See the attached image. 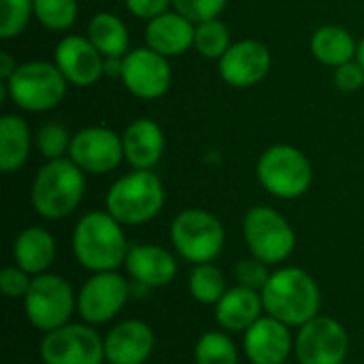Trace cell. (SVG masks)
Masks as SVG:
<instances>
[{"label":"cell","mask_w":364,"mask_h":364,"mask_svg":"<svg viewBox=\"0 0 364 364\" xmlns=\"http://www.w3.org/2000/svg\"><path fill=\"white\" fill-rule=\"evenodd\" d=\"M32 134L23 117L4 113L0 117V168L11 175L17 173L30 158Z\"/></svg>","instance_id":"d4e9b609"},{"label":"cell","mask_w":364,"mask_h":364,"mask_svg":"<svg viewBox=\"0 0 364 364\" xmlns=\"http://www.w3.org/2000/svg\"><path fill=\"white\" fill-rule=\"evenodd\" d=\"M32 275L28 271H23L21 267H17L15 262L4 267L0 271V292L6 299H21L28 294L30 286H32Z\"/></svg>","instance_id":"e575fe53"},{"label":"cell","mask_w":364,"mask_h":364,"mask_svg":"<svg viewBox=\"0 0 364 364\" xmlns=\"http://www.w3.org/2000/svg\"><path fill=\"white\" fill-rule=\"evenodd\" d=\"M243 354L252 364L288 363L294 354L292 328L264 314L243 333Z\"/></svg>","instance_id":"e0dca14e"},{"label":"cell","mask_w":364,"mask_h":364,"mask_svg":"<svg viewBox=\"0 0 364 364\" xmlns=\"http://www.w3.org/2000/svg\"><path fill=\"white\" fill-rule=\"evenodd\" d=\"M124 2H126V9L134 17L145 19V21L171 11L173 6V0H124Z\"/></svg>","instance_id":"8d00e7d4"},{"label":"cell","mask_w":364,"mask_h":364,"mask_svg":"<svg viewBox=\"0 0 364 364\" xmlns=\"http://www.w3.org/2000/svg\"><path fill=\"white\" fill-rule=\"evenodd\" d=\"M196 364H239V348L226 331H207L194 346Z\"/></svg>","instance_id":"83f0119b"},{"label":"cell","mask_w":364,"mask_h":364,"mask_svg":"<svg viewBox=\"0 0 364 364\" xmlns=\"http://www.w3.org/2000/svg\"><path fill=\"white\" fill-rule=\"evenodd\" d=\"M243 239L250 256L269 267L284 264L296 247V232L292 224L273 207L256 205L243 218Z\"/></svg>","instance_id":"9c48e42d"},{"label":"cell","mask_w":364,"mask_h":364,"mask_svg":"<svg viewBox=\"0 0 364 364\" xmlns=\"http://www.w3.org/2000/svg\"><path fill=\"white\" fill-rule=\"evenodd\" d=\"M85 196V173L70 160H47L30 186V205L36 215L58 222L77 211Z\"/></svg>","instance_id":"3957f363"},{"label":"cell","mask_w":364,"mask_h":364,"mask_svg":"<svg viewBox=\"0 0 364 364\" xmlns=\"http://www.w3.org/2000/svg\"><path fill=\"white\" fill-rule=\"evenodd\" d=\"M132 299V284L119 271L90 273L77 292V316L90 326L115 320Z\"/></svg>","instance_id":"30bf717a"},{"label":"cell","mask_w":364,"mask_h":364,"mask_svg":"<svg viewBox=\"0 0 364 364\" xmlns=\"http://www.w3.org/2000/svg\"><path fill=\"white\" fill-rule=\"evenodd\" d=\"M226 290H228L226 275L222 273L220 267H215L213 262L192 267L188 277V292L198 305L215 307L218 301L226 294Z\"/></svg>","instance_id":"4316f807"},{"label":"cell","mask_w":364,"mask_h":364,"mask_svg":"<svg viewBox=\"0 0 364 364\" xmlns=\"http://www.w3.org/2000/svg\"><path fill=\"white\" fill-rule=\"evenodd\" d=\"M11 254H13V262L17 267H21L32 277H36V275L49 273V269L55 260L58 247H55L53 235L47 228L28 226L15 237Z\"/></svg>","instance_id":"603a6c76"},{"label":"cell","mask_w":364,"mask_h":364,"mask_svg":"<svg viewBox=\"0 0 364 364\" xmlns=\"http://www.w3.org/2000/svg\"><path fill=\"white\" fill-rule=\"evenodd\" d=\"M258 183L275 198L294 200L309 192L314 166L305 151L294 145L277 143L267 147L256 162Z\"/></svg>","instance_id":"8992f818"},{"label":"cell","mask_w":364,"mask_h":364,"mask_svg":"<svg viewBox=\"0 0 364 364\" xmlns=\"http://www.w3.org/2000/svg\"><path fill=\"white\" fill-rule=\"evenodd\" d=\"M36 21L51 32H66L79 17L77 0H34Z\"/></svg>","instance_id":"f546056e"},{"label":"cell","mask_w":364,"mask_h":364,"mask_svg":"<svg viewBox=\"0 0 364 364\" xmlns=\"http://www.w3.org/2000/svg\"><path fill=\"white\" fill-rule=\"evenodd\" d=\"M194 32L196 23L173 9L147 21L145 47L154 49L156 53L168 60L179 58L194 47Z\"/></svg>","instance_id":"44dd1931"},{"label":"cell","mask_w":364,"mask_h":364,"mask_svg":"<svg viewBox=\"0 0 364 364\" xmlns=\"http://www.w3.org/2000/svg\"><path fill=\"white\" fill-rule=\"evenodd\" d=\"M92 45L105 58H124L130 51V34L126 23L109 11H100L90 17L87 34Z\"/></svg>","instance_id":"484cf974"},{"label":"cell","mask_w":364,"mask_h":364,"mask_svg":"<svg viewBox=\"0 0 364 364\" xmlns=\"http://www.w3.org/2000/svg\"><path fill=\"white\" fill-rule=\"evenodd\" d=\"M156 350L154 328L136 318L117 322L105 335V363L145 364Z\"/></svg>","instance_id":"d6986e66"},{"label":"cell","mask_w":364,"mask_h":364,"mask_svg":"<svg viewBox=\"0 0 364 364\" xmlns=\"http://www.w3.org/2000/svg\"><path fill=\"white\" fill-rule=\"evenodd\" d=\"M356 60H358V64L364 68V36L363 41L358 43V51H356Z\"/></svg>","instance_id":"ab89813d"},{"label":"cell","mask_w":364,"mask_h":364,"mask_svg":"<svg viewBox=\"0 0 364 364\" xmlns=\"http://www.w3.org/2000/svg\"><path fill=\"white\" fill-rule=\"evenodd\" d=\"M34 15V0H0V38L19 36Z\"/></svg>","instance_id":"4dcf8cb0"},{"label":"cell","mask_w":364,"mask_h":364,"mask_svg":"<svg viewBox=\"0 0 364 364\" xmlns=\"http://www.w3.org/2000/svg\"><path fill=\"white\" fill-rule=\"evenodd\" d=\"M126 275L132 284L145 286L147 290L166 288L175 282L179 273L177 258L171 250L154 243H136L130 245L126 262Z\"/></svg>","instance_id":"ac0fdd59"},{"label":"cell","mask_w":364,"mask_h":364,"mask_svg":"<svg viewBox=\"0 0 364 364\" xmlns=\"http://www.w3.org/2000/svg\"><path fill=\"white\" fill-rule=\"evenodd\" d=\"M213 316L222 331L230 335H243L252 324H256L264 316L262 294L243 286H232L213 307Z\"/></svg>","instance_id":"7402d4cb"},{"label":"cell","mask_w":364,"mask_h":364,"mask_svg":"<svg viewBox=\"0 0 364 364\" xmlns=\"http://www.w3.org/2000/svg\"><path fill=\"white\" fill-rule=\"evenodd\" d=\"M260 294L264 314L290 328H301L322 309V290L314 275L301 267L275 269Z\"/></svg>","instance_id":"7a4b0ae2"},{"label":"cell","mask_w":364,"mask_h":364,"mask_svg":"<svg viewBox=\"0 0 364 364\" xmlns=\"http://www.w3.org/2000/svg\"><path fill=\"white\" fill-rule=\"evenodd\" d=\"M17 364H26V363H17Z\"/></svg>","instance_id":"b9f144b4"},{"label":"cell","mask_w":364,"mask_h":364,"mask_svg":"<svg viewBox=\"0 0 364 364\" xmlns=\"http://www.w3.org/2000/svg\"><path fill=\"white\" fill-rule=\"evenodd\" d=\"M124 58H105V75L107 77H122Z\"/></svg>","instance_id":"f35d334b"},{"label":"cell","mask_w":364,"mask_h":364,"mask_svg":"<svg viewBox=\"0 0 364 364\" xmlns=\"http://www.w3.org/2000/svg\"><path fill=\"white\" fill-rule=\"evenodd\" d=\"M43 364H105V337L85 322H68L45 333L38 346Z\"/></svg>","instance_id":"8fae6325"},{"label":"cell","mask_w":364,"mask_h":364,"mask_svg":"<svg viewBox=\"0 0 364 364\" xmlns=\"http://www.w3.org/2000/svg\"><path fill=\"white\" fill-rule=\"evenodd\" d=\"M226 4L228 0H173V9L194 23L220 17Z\"/></svg>","instance_id":"836d02e7"},{"label":"cell","mask_w":364,"mask_h":364,"mask_svg":"<svg viewBox=\"0 0 364 364\" xmlns=\"http://www.w3.org/2000/svg\"><path fill=\"white\" fill-rule=\"evenodd\" d=\"M284 364H299V363H290V360H288V363H284Z\"/></svg>","instance_id":"60d3db41"},{"label":"cell","mask_w":364,"mask_h":364,"mask_svg":"<svg viewBox=\"0 0 364 364\" xmlns=\"http://www.w3.org/2000/svg\"><path fill=\"white\" fill-rule=\"evenodd\" d=\"M333 83L339 92H358L364 87V68L358 60L346 62L337 68H333Z\"/></svg>","instance_id":"d590c367"},{"label":"cell","mask_w":364,"mask_h":364,"mask_svg":"<svg viewBox=\"0 0 364 364\" xmlns=\"http://www.w3.org/2000/svg\"><path fill=\"white\" fill-rule=\"evenodd\" d=\"M171 245L179 258L190 264L213 262L226 243V230L220 218L207 209H183L171 222Z\"/></svg>","instance_id":"52a82bcc"},{"label":"cell","mask_w":364,"mask_h":364,"mask_svg":"<svg viewBox=\"0 0 364 364\" xmlns=\"http://www.w3.org/2000/svg\"><path fill=\"white\" fill-rule=\"evenodd\" d=\"M166 203L162 179L154 171H130L115 179L105 196L109 211L122 226H143L160 215Z\"/></svg>","instance_id":"277c9868"},{"label":"cell","mask_w":364,"mask_h":364,"mask_svg":"<svg viewBox=\"0 0 364 364\" xmlns=\"http://www.w3.org/2000/svg\"><path fill=\"white\" fill-rule=\"evenodd\" d=\"M68 158L85 175H107L113 173L124 158L122 134L107 126H87L73 134Z\"/></svg>","instance_id":"4fadbf2b"},{"label":"cell","mask_w":364,"mask_h":364,"mask_svg":"<svg viewBox=\"0 0 364 364\" xmlns=\"http://www.w3.org/2000/svg\"><path fill=\"white\" fill-rule=\"evenodd\" d=\"M273 66V53L267 43L256 38H241L228 47L218 60L220 77L237 90H247L267 79Z\"/></svg>","instance_id":"9a60e30c"},{"label":"cell","mask_w":364,"mask_h":364,"mask_svg":"<svg viewBox=\"0 0 364 364\" xmlns=\"http://www.w3.org/2000/svg\"><path fill=\"white\" fill-rule=\"evenodd\" d=\"M21 303L28 324L43 335L68 324L77 314V292L58 273L36 275Z\"/></svg>","instance_id":"ba28073f"},{"label":"cell","mask_w":364,"mask_h":364,"mask_svg":"<svg viewBox=\"0 0 364 364\" xmlns=\"http://www.w3.org/2000/svg\"><path fill=\"white\" fill-rule=\"evenodd\" d=\"M73 256L87 273L119 271L130 243L124 226L109 211H90L73 228Z\"/></svg>","instance_id":"6da1fadb"},{"label":"cell","mask_w":364,"mask_h":364,"mask_svg":"<svg viewBox=\"0 0 364 364\" xmlns=\"http://www.w3.org/2000/svg\"><path fill=\"white\" fill-rule=\"evenodd\" d=\"M105 364H109V363H105Z\"/></svg>","instance_id":"7bdbcfd3"},{"label":"cell","mask_w":364,"mask_h":364,"mask_svg":"<svg viewBox=\"0 0 364 364\" xmlns=\"http://www.w3.org/2000/svg\"><path fill=\"white\" fill-rule=\"evenodd\" d=\"M309 49L320 64L337 68L346 62L356 60L358 43L348 28L337 23H326L311 34Z\"/></svg>","instance_id":"cb8c5ba5"},{"label":"cell","mask_w":364,"mask_h":364,"mask_svg":"<svg viewBox=\"0 0 364 364\" xmlns=\"http://www.w3.org/2000/svg\"><path fill=\"white\" fill-rule=\"evenodd\" d=\"M232 45L230 41V30L222 19H207L196 23V32H194V49L198 51V55L207 58V60H220L228 47Z\"/></svg>","instance_id":"f1b7e54d"},{"label":"cell","mask_w":364,"mask_h":364,"mask_svg":"<svg viewBox=\"0 0 364 364\" xmlns=\"http://www.w3.org/2000/svg\"><path fill=\"white\" fill-rule=\"evenodd\" d=\"M17 60H13V55L11 53H6V51H2L0 53V81L4 83V81H9L11 77H13V73L17 70Z\"/></svg>","instance_id":"74e56055"},{"label":"cell","mask_w":364,"mask_h":364,"mask_svg":"<svg viewBox=\"0 0 364 364\" xmlns=\"http://www.w3.org/2000/svg\"><path fill=\"white\" fill-rule=\"evenodd\" d=\"M53 62L70 85L90 87L105 75V55L87 36L66 34L53 51Z\"/></svg>","instance_id":"2e32d148"},{"label":"cell","mask_w":364,"mask_h":364,"mask_svg":"<svg viewBox=\"0 0 364 364\" xmlns=\"http://www.w3.org/2000/svg\"><path fill=\"white\" fill-rule=\"evenodd\" d=\"M70 141L73 134H68V130L62 124L49 122L43 124L36 132V149L45 160H58V158H68V149H70Z\"/></svg>","instance_id":"1f68e13d"},{"label":"cell","mask_w":364,"mask_h":364,"mask_svg":"<svg viewBox=\"0 0 364 364\" xmlns=\"http://www.w3.org/2000/svg\"><path fill=\"white\" fill-rule=\"evenodd\" d=\"M68 92V81L55 62L32 60L17 66L13 77L2 83V96L28 113L55 109Z\"/></svg>","instance_id":"5b68a950"},{"label":"cell","mask_w":364,"mask_h":364,"mask_svg":"<svg viewBox=\"0 0 364 364\" xmlns=\"http://www.w3.org/2000/svg\"><path fill=\"white\" fill-rule=\"evenodd\" d=\"M119 79L132 96L141 100H158L171 90L173 70L168 58L149 47H136L124 55Z\"/></svg>","instance_id":"5bb4252c"},{"label":"cell","mask_w":364,"mask_h":364,"mask_svg":"<svg viewBox=\"0 0 364 364\" xmlns=\"http://www.w3.org/2000/svg\"><path fill=\"white\" fill-rule=\"evenodd\" d=\"M350 354L346 326L331 316H316L294 335V356L299 364H343Z\"/></svg>","instance_id":"7c38bea8"},{"label":"cell","mask_w":364,"mask_h":364,"mask_svg":"<svg viewBox=\"0 0 364 364\" xmlns=\"http://www.w3.org/2000/svg\"><path fill=\"white\" fill-rule=\"evenodd\" d=\"M124 158L134 171H154L164 156V130L151 117L132 119L122 132Z\"/></svg>","instance_id":"ffe728a7"},{"label":"cell","mask_w":364,"mask_h":364,"mask_svg":"<svg viewBox=\"0 0 364 364\" xmlns=\"http://www.w3.org/2000/svg\"><path fill=\"white\" fill-rule=\"evenodd\" d=\"M271 273H273L271 267L267 262L254 258V256L237 260L235 269H232L237 286H243V288H250V290H256V292H262V288L267 286Z\"/></svg>","instance_id":"d6a6232c"}]
</instances>
